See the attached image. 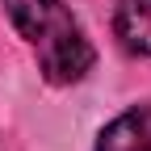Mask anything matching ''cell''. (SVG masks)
I'll return each mask as SVG.
<instances>
[{
    "label": "cell",
    "mask_w": 151,
    "mask_h": 151,
    "mask_svg": "<svg viewBox=\"0 0 151 151\" xmlns=\"http://www.w3.org/2000/svg\"><path fill=\"white\" fill-rule=\"evenodd\" d=\"M13 29L38 55V67L50 84H76L92 67V46L63 0H4Z\"/></svg>",
    "instance_id": "1"
},
{
    "label": "cell",
    "mask_w": 151,
    "mask_h": 151,
    "mask_svg": "<svg viewBox=\"0 0 151 151\" xmlns=\"http://www.w3.org/2000/svg\"><path fill=\"white\" fill-rule=\"evenodd\" d=\"M97 151H151V101L118 113L101 130Z\"/></svg>",
    "instance_id": "2"
},
{
    "label": "cell",
    "mask_w": 151,
    "mask_h": 151,
    "mask_svg": "<svg viewBox=\"0 0 151 151\" xmlns=\"http://www.w3.org/2000/svg\"><path fill=\"white\" fill-rule=\"evenodd\" d=\"M113 29H118L126 50L151 55V0H118Z\"/></svg>",
    "instance_id": "3"
}]
</instances>
